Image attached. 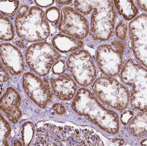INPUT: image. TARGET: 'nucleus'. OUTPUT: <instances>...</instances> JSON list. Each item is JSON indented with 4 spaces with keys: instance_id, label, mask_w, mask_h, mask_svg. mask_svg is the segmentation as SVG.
<instances>
[{
    "instance_id": "1",
    "label": "nucleus",
    "mask_w": 147,
    "mask_h": 146,
    "mask_svg": "<svg viewBox=\"0 0 147 146\" xmlns=\"http://www.w3.org/2000/svg\"><path fill=\"white\" fill-rule=\"evenodd\" d=\"M72 108L80 115L98 125L102 129L111 134L117 133L119 118L117 114L101 105L90 90L81 88L77 92Z\"/></svg>"
},
{
    "instance_id": "2",
    "label": "nucleus",
    "mask_w": 147,
    "mask_h": 146,
    "mask_svg": "<svg viewBox=\"0 0 147 146\" xmlns=\"http://www.w3.org/2000/svg\"><path fill=\"white\" fill-rule=\"evenodd\" d=\"M15 25L17 34L22 40L36 42L49 37L50 29L46 14L40 8L21 6L17 13Z\"/></svg>"
},
{
    "instance_id": "3",
    "label": "nucleus",
    "mask_w": 147,
    "mask_h": 146,
    "mask_svg": "<svg viewBox=\"0 0 147 146\" xmlns=\"http://www.w3.org/2000/svg\"><path fill=\"white\" fill-rule=\"evenodd\" d=\"M90 35L94 40H108L115 27L116 14L113 1H90Z\"/></svg>"
},
{
    "instance_id": "4",
    "label": "nucleus",
    "mask_w": 147,
    "mask_h": 146,
    "mask_svg": "<svg viewBox=\"0 0 147 146\" xmlns=\"http://www.w3.org/2000/svg\"><path fill=\"white\" fill-rule=\"evenodd\" d=\"M147 73L146 68L132 59L125 63L121 73L123 82L133 88L132 106L142 111H147Z\"/></svg>"
},
{
    "instance_id": "5",
    "label": "nucleus",
    "mask_w": 147,
    "mask_h": 146,
    "mask_svg": "<svg viewBox=\"0 0 147 146\" xmlns=\"http://www.w3.org/2000/svg\"><path fill=\"white\" fill-rule=\"evenodd\" d=\"M95 95L101 102L119 110H124L129 103V94L126 88L115 78L102 77L93 86Z\"/></svg>"
},
{
    "instance_id": "6",
    "label": "nucleus",
    "mask_w": 147,
    "mask_h": 146,
    "mask_svg": "<svg viewBox=\"0 0 147 146\" xmlns=\"http://www.w3.org/2000/svg\"><path fill=\"white\" fill-rule=\"evenodd\" d=\"M61 57V55L49 43L41 42L31 45L26 51L28 65L36 74L45 76Z\"/></svg>"
},
{
    "instance_id": "7",
    "label": "nucleus",
    "mask_w": 147,
    "mask_h": 146,
    "mask_svg": "<svg viewBox=\"0 0 147 146\" xmlns=\"http://www.w3.org/2000/svg\"><path fill=\"white\" fill-rule=\"evenodd\" d=\"M126 44L121 40H113L99 46L96 51V60L101 71L108 77L117 75L123 66Z\"/></svg>"
},
{
    "instance_id": "8",
    "label": "nucleus",
    "mask_w": 147,
    "mask_h": 146,
    "mask_svg": "<svg viewBox=\"0 0 147 146\" xmlns=\"http://www.w3.org/2000/svg\"><path fill=\"white\" fill-rule=\"evenodd\" d=\"M66 66L74 79L81 86H89L96 77L94 60L86 50H78L72 53L68 58Z\"/></svg>"
},
{
    "instance_id": "9",
    "label": "nucleus",
    "mask_w": 147,
    "mask_h": 146,
    "mask_svg": "<svg viewBox=\"0 0 147 146\" xmlns=\"http://www.w3.org/2000/svg\"><path fill=\"white\" fill-rule=\"evenodd\" d=\"M60 17L59 29L61 32L80 40L88 35L90 26L87 20L73 8L63 7Z\"/></svg>"
},
{
    "instance_id": "10",
    "label": "nucleus",
    "mask_w": 147,
    "mask_h": 146,
    "mask_svg": "<svg viewBox=\"0 0 147 146\" xmlns=\"http://www.w3.org/2000/svg\"><path fill=\"white\" fill-rule=\"evenodd\" d=\"M147 16L140 14L131 21L128 26L129 33L132 50L136 58L147 67Z\"/></svg>"
},
{
    "instance_id": "11",
    "label": "nucleus",
    "mask_w": 147,
    "mask_h": 146,
    "mask_svg": "<svg viewBox=\"0 0 147 146\" xmlns=\"http://www.w3.org/2000/svg\"><path fill=\"white\" fill-rule=\"evenodd\" d=\"M23 85L29 97L39 107L45 108L51 102L52 95L49 84L46 80L27 72L23 75Z\"/></svg>"
},
{
    "instance_id": "12",
    "label": "nucleus",
    "mask_w": 147,
    "mask_h": 146,
    "mask_svg": "<svg viewBox=\"0 0 147 146\" xmlns=\"http://www.w3.org/2000/svg\"><path fill=\"white\" fill-rule=\"evenodd\" d=\"M1 57L3 62L10 74L16 75L24 69V62L20 51L9 43L1 45Z\"/></svg>"
},
{
    "instance_id": "13",
    "label": "nucleus",
    "mask_w": 147,
    "mask_h": 146,
    "mask_svg": "<svg viewBox=\"0 0 147 146\" xmlns=\"http://www.w3.org/2000/svg\"><path fill=\"white\" fill-rule=\"evenodd\" d=\"M21 102L18 92L12 88H8L1 97V109L13 123H16L22 115Z\"/></svg>"
},
{
    "instance_id": "14",
    "label": "nucleus",
    "mask_w": 147,
    "mask_h": 146,
    "mask_svg": "<svg viewBox=\"0 0 147 146\" xmlns=\"http://www.w3.org/2000/svg\"><path fill=\"white\" fill-rule=\"evenodd\" d=\"M51 83L55 95L63 101L72 99L77 89L76 82L67 74L57 78L51 79Z\"/></svg>"
},
{
    "instance_id": "15",
    "label": "nucleus",
    "mask_w": 147,
    "mask_h": 146,
    "mask_svg": "<svg viewBox=\"0 0 147 146\" xmlns=\"http://www.w3.org/2000/svg\"><path fill=\"white\" fill-rule=\"evenodd\" d=\"M56 126L45 124L38 129L35 136V144L38 146L61 145L60 130Z\"/></svg>"
},
{
    "instance_id": "16",
    "label": "nucleus",
    "mask_w": 147,
    "mask_h": 146,
    "mask_svg": "<svg viewBox=\"0 0 147 146\" xmlns=\"http://www.w3.org/2000/svg\"><path fill=\"white\" fill-rule=\"evenodd\" d=\"M54 48L62 53L77 50L82 48L84 43L80 40L61 34H58L53 37L52 41Z\"/></svg>"
},
{
    "instance_id": "17",
    "label": "nucleus",
    "mask_w": 147,
    "mask_h": 146,
    "mask_svg": "<svg viewBox=\"0 0 147 146\" xmlns=\"http://www.w3.org/2000/svg\"><path fill=\"white\" fill-rule=\"evenodd\" d=\"M134 1H114V6L119 15L126 21H130L136 18L138 9Z\"/></svg>"
},
{
    "instance_id": "18",
    "label": "nucleus",
    "mask_w": 147,
    "mask_h": 146,
    "mask_svg": "<svg viewBox=\"0 0 147 146\" xmlns=\"http://www.w3.org/2000/svg\"><path fill=\"white\" fill-rule=\"evenodd\" d=\"M147 111L140 113L129 124L130 131L136 136H141L146 134L147 132Z\"/></svg>"
},
{
    "instance_id": "19",
    "label": "nucleus",
    "mask_w": 147,
    "mask_h": 146,
    "mask_svg": "<svg viewBox=\"0 0 147 146\" xmlns=\"http://www.w3.org/2000/svg\"><path fill=\"white\" fill-rule=\"evenodd\" d=\"M0 22L1 40L4 41L12 40L14 37V30L11 21L1 14Z\"/></svg>"
},
{
    "instance_id": "20",
    "label": "nucleus",
    "mask_w": 147,
    "mask_h": 146,
    "mask_svg": "<svg viewBox=\"0 0 147 146\" xmlns=\"http://www.w3.org/2000/svg\"><path fill=\"white\" fill-rule=\"evenodd\" d=\"M19 2L18 1H0V10L5 17H13L18 10Z\"/></svg>"
},
{
    "instance_id": "21",
    "label": "nucleus",
    "mask_w": 147,
    "mask_h": 146,
    "mask_svg": "<svg viewBox=\"0 0 147 146\" xmlns=\"http://www.w3.org/2000/svg\"><path fill=\"white\" fill-rule=\"evenodd\" d=\"M34 127L31 122H26L23 126L22 137L24 145L28 146L32 140Z\"/></svg>"
},
{
    "instance_id": "22",
    "label": "nucleus",
    "mask_w": 147,
    "mask_h": 146,
    "mask_svg": "<svg viewBox=\"0 0 147 146\" xmlns=\"http://www.w3.org/2000/svg\"><path fill=\"white\" fill-rule=\"evenodd\" d=\"M0 137H1V143L2 142L3 145H7L6 144V139L9 136L10 132V128L9 124L3 117L1 115V128H0Z\"/></svg>"
},
{
    "instance_id": "23",
    "label": "nucleus",
    "mask_w": 147,
    "mask_h": 146,
    "mask_svg": "<svg viewBox=\"0 0 147 146\" xmlns=\"http://www.w3.org/2000/svg\"><path fill=\"white\" fill-rule=\"evenodd\" d=\"M128 27L126 22L124 20L119 22L116 26L115 29V34L118 39L124 41L126 39Z\"/></svg>"
},
{
    "instance_id": "24",
    "label": "nucleus",
    "mask_w": 147,
    "mask_h": 146,
    "mask_svg": "<svg viewBox=\"0 0 147 146\" xmlns=\"http://www.w3.org/2000/svg\"><path fill=\"white\" fill-rule=\"evenodd\" d=\"M60 15L59 10L55 6L48 9L46 12V16L48 21L56 24L58 22Z\"/></svg>"
},
{
    "instance_id": "25",
    "label": "nucleus",
    "mask_w": 147,
    "mask_h": 146,
    "mask_svg": "<svg viewBox=\"0 0 147 146\" xmlns=\"http://www.w3.org/2000/svg\"><path fill=\"white\" fill-rule=\"evenodd\" d=\"M65 64L62 60H57L54 64L52 68L53 73L57 75L62 74L65 72Z\"/></svg>"
},
{
    "instance_id": "26",
    "label": "nucleus",
    "mask_w": 147,
    "mask_h": 146,
    "mask_svg": "<svg viewBox=\"0 0 147 146\" xmlns=\"http://www.w3.org/2000/svg\"><path fill=\"white\" fill-rule=\"evenodd\" d=\"M53 109L59 114H62L65 112V108L60 103L55 104L53 105Z\"/></svg>"
},
{
    "instance_id": "27",
    "label": "nucleus",
    "mask_w": 147,
    "mask_h": 146,
    "mask_svg": "<svg viewBox=\"0 0 147 146\" xmlns=\"http://www.w3.org/2000/svg\"><path fill=\"white\" fill-rule=\"evenodd\" d=\"M35 3L38 6L41 7H47L51 6L54 1H35Z\"/></svg>"
},
{
    "instance_id": "28",
    "label": "nucleus",
    "mask_w": 147,
    "mask_h": 146,
    "mask_svg": "<svg viewBox=\"0 0 147 146\" xmlns=\"http://www.w3.org/2000/svg\"><path fill=\"white\" fill-rule=\"evenodd\" d=\"M1 73V82H6L9 79V75L3 67L2 64L1 65V73Z\"/></svg>"
},
{
    "instance_id": "29",
    "label": "nucleus",
    "mask_w": 147,
    "mask_h": 146,
    "mask_svg": "<svg viewBox=\"0 0 147 146\" xmlns=\"http://www.w3.org/2000/svg\"><path fill=\"white\" fill-rule=\"evenodd\" d=\"M133 115V113L130 111L126 112L123 114L121 117V120L124 124H127Z\"/></svg>"
},
{
    "instance_id": "30",
    "label": "nucleus",
    "mask_w": 147,
    "mask_h": 146,
    "mask_svg": "<svg viewBox=\"0 0 147 146\" xmlns=\"http://www.w3.org/2000/svg\"><path fill=\"white\" fill-rule=\"evenodd\" d=\"M138 5L142 10L147 12V1H137Z\"/></svg>"
},
{
    "instance_id": "31",
    "label": "nucleus",
    "mask_w": 147,
    "mask_h": 146,
    "mask_svg": "<svg viewBox=\"0 0 147 146\" xmlns=\"http://www.w3.org/2000/svg\"><path fill=\"white\" fill-rule=\"evenodd\" d=\"M56 2L60 4L67 5L71 3L73 1H56Z\"/></svg>"
},
{
    "instance_id": "32",
    "label": "nucleus",
    "mask_w": 147,
    "mask_h": 146,
    "mask_svg": "<svg viewBox=\"0 0 147 146\" xmlns=\"http://www.w3.org/2000/svg\"><path fill=\"white\" fill-rule=\"evenodd\" d=\"M16 44L17 46L19 47V48H24V45L22 41L20 40H17L16 41Z\"/></svg>"
},
{
    "instance_id": "33",
    "label": "nucleus",
    "mask_w": 147,
    "mask_h": 146,
    "mask_svg": "<svg viewBox=\"0 0 147 146\" xmlns=\"http://www.w3.org/2000/svg\"><path fill=\"white\" fill-rule=\"evenodd\" d=\"M147 139H144V140H143L141 142V145H142L143 146H147Z\"/></svg>"
},
{
    "instance_id": "34",
    "label": "nucleus",
    "mask_w": 147,
    "mask_h": 146,
    "mask_svg": "<svg viewBox=\"0 0 147 146\" xmlns=\"http://www.w3.org/2000/svg\"><path fill=\"white\" fill-rule=\"evenodd\" d=\"M19 144H21L20 142L18 141H15L14 143V145L15 146H20Z\"/></svg>"
}]
</instances>
